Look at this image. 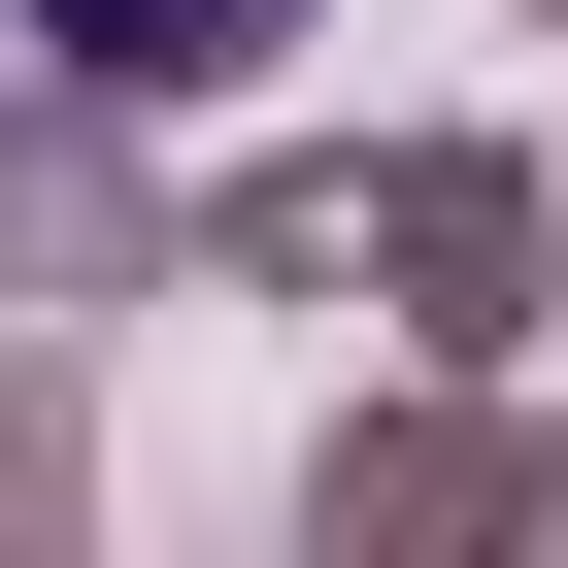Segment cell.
I'll use <instances>...</instances> for the list:
<instances>
[{"mask_svg": "<svg viewBox=\"0 0 568 568\" xmlns=\"http://www.w3.org/2000/svg\"><path fill=\"white\" fill-rule=\"evenodd\" d=\"M34 34H68V68H134V101H201V68H267V34H302V0H34Z\"/></svg>", "mask_w": 568, "mask_h": 568, "instance_id": "6da1fadb", "label": "cell"}]
</instances>
